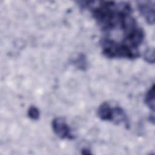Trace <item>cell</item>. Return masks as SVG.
<instances>
[{
  "mask_svg": "<svg viewBox=\"0 0 155 155\" xmlns=\"http://www.w3.org/2000/svg\"><path fill=\"white\" fill-rule=\"evenodd\" d=\"M144 59L147 62L149 63H154V48H148L147 50L144 53Z\"/></svg>",
  "mask_w": 155,
  "mask_h": 155,
  "instance_id": "cell-8",
  "label": "cell"
},
{
  "mask_svg": "<svg viewBox=\"0 0 155 155\" xmlns=\"http://www.w3.org/2000/svg\"><path fill=\"white\" fill-rule=\"evenodd\" d=\"M93 18L101 30L102 48L122 49L140 53L139 46L143 41V30L133 16V9L126 2L87 1Z\"/></svg>",
  "mask_w": 155,
  "mask_h": 155,
  "instance_id": "cell-1",
  "label": "cell"
},
{
  "mask_svg": "<svg viewBox=\"0 0 155 155\" xmlns=\"http://www.w3.org/2000/svg\"><path fill=\"white\" fill-rule=\"evenodd\" d=\"M73 64L78 68L83 70L87 68V61L85 57L83 54H79L78 57L74 58L72 61Z\"/></svg>",
  "mask_w": 155,
  "mask_h": 155,
  "instance_id": "cell-6",
  "label": "cell"
},
{
  "mask_svg": "<svg viewBox=\"0 0 155 155\" xmlns=\"http://www.w3.org/2000/svg\"><path fill=\"white\" fill-rule=\"evenodd\" d=\"M52 128L54 133L62 139L73 140L74 137L71 130L64 119L56 117L52 121Z\"/></svg>",
  "mask_w": 155,
  "mask_h": 155,
  "instance_id": "cell-2",
  "label": "cell"
},
{
  "mask_svg": "<svg viewBox=\"0 0 155 155\" xmlns=\"http://www.w3.org/2000/svg\"><path fill=\"white\" fill-rule=\"evenodd\" d=\"M113 107L107 102H104L98 107L97 113L98 117L102 120H108L111 122Z\"/></svg>",
  "mask_w": 155,
  "mask_h": 155,
  "instance_id": "cell-4",
  "label": "cell"
},
{
  "mask_svg": "<svg viewBox=\"0 0 155 155\" xmlns=\"http://www.w3.org/2000/svg\"><path fill=\"white\" fill-rule=\"evenodd\" d=\"M28 116L32 120H38L39 117V110L35 107H30L28 111Z\"/></svg>",
  "mask_w": 155,
  "mask_h": 155,
  "instance_id": "cell-7",
  "label": "cell"
},
{
  "mask_svg": "<svg viewBox=\"0 0 155 155\" xmlns=\"http://www.w3.org/2000/svg\"><path fill=\"white\" fill-rule=\"evenodd\" d=\"M139 13L149 24L154 23V2L139 1L137 4Z\"/></svg>",
  "mask_w": 155,
  "mask_h": 155,
  "instance_id": "cell-3",
  "label": "cell"
},
{
  "mask_svg": "<svg viewBox=\"0 0 155 155\" xmlns=\"http://www.w3.org/2000/svg\"><path fill=\"white\" fill-rule=\"evenodd\" d=\"M145 102L148 107L152 110L154 111V85L153 84L149 90L147 91L145 96Z\"/></svg>",
  "mask_w": 155,
  "mask_h": 155,
  "instance_id": "cell-5",
  "label": "cell"
}]
</instances>
